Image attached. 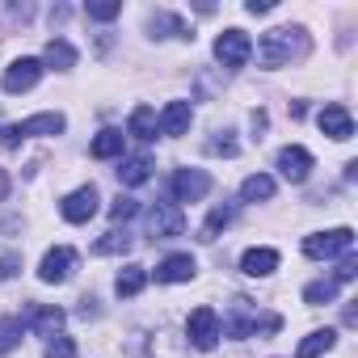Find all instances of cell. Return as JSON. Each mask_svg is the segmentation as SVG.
I'll return each mask as SVG.
<instances>
[{"label": "cell", "instance_id": "cell-35", "mask_svg": "<svg viewBox=\"0 0 358 358\" xmlns=\"http://www.w3.org/2000/svg\"><path fill=\"white\" fill-rule=\"evenodd\" d=\"M245 9H249V13L257 17V13H270V9H274V0H249V5H245Z\"/></svg>", "mask_w": 358, "mask_h": 358}, {"label": "cell", "instance_id": "cell-8", "mask_svg": "<svg viewBox=\"0 0 358 358\" xmlns=\"http://www.w3.org/2000/svg\"><path fill=\"white\" fill-rule=\"evenodd\" d=\"M186 337H190L194 350H215V341H220V316H215V308H194L190 320H186Z\"/></svg>", "mask_w": 358, "mask_h": 358}, {"label": "cell", "instance_id": "cell-10", "mask_svg": "<svg viewBox=\"0 0 358 358\" xmlns=\"http://www.w3.org/2000/svg\"><path fill=\"white\" fill-rule=\"evenodd\" d=\"M72 270H76V249L59 245V249H51V253L43 257L38 278H43V282H51V287H59V282H68V278H72Z\"/></svg>", "mask_w": 358, "mask_h": 358}, {"label": "cell", "instance_id": "cell-26", "mask_svg": "<svg viewBox=\"0 0 358 358\" xmlns=\"http://www.w3.org/2000/svg\"><path fill=\"white\" fill-rule=\"evenodd\" d=\"M22 345V320H13V316H0V358L5 354H13Z\"/></svg>", "mask_w": 358, "mask_h": 358}, {"label": "cell", "instance_id": "cell-11", "mask_svg": "<svg viewBox=\"0 0 358 358\" xmlns=\"http://www.w3.org/2000/svg\"><path fill=\"white\" fill-rule=\"evenodd\" d=\"M190 122H194V106H190V101H169V106L160 110V118H156V131L169 135V139H177V135L190 131Z\"/></svg>", "mask_w": 358, "mask_h": 358}, {"label": "cell", "instance_id": "cell-1", "mask_svg": "<svg viewBox=\"0 0 358 358\" xmlns=\"http://www.w3.org/2000/svg\"><path fill=\"white\" fill-rule=\"evenodd\" d=\"M282 329V316L274 312H262L253 299L236 295L228 303V316L220 320V337H232V341H245V337H266V333H278Z\"/></svg>", "mask_w": 358, "mask_h": 358}, {"label": "cell", "instance_id": "cell-28", "mask_svg": "<svg viewBox=\"0 0 358 358\" xmlns=\"http://www.w3.org/2000/svg\"><path fill=\"white\" fill-rule=\"evenodd\" d=\"M127 249H131V236L118 232V228H110V232L93 245V253H101V257H110V253H127Z\"/></svg>", "mask_w": 358, "mask_h": 358}, {"label": "cell", "instance_id": "cell-17", "mask_svg": "<svg viewBox=\"0 0 358 358\" xmlns=\"http://www.w3.org/2000/svg\"><path fill=\"white\" fill-rule=\"evenodd\" d=\"M241 270H245L249 278H270V274L278 270V253H274V249H249V253L241 257Z\"/></svg>", "mask_w": 358, "mask_h": 358}, {"label": "cell", "instance_id": "cell-13", "mask_svg": "<svg viewBox=\"0 0 358 358\" xmlns=\"http://www.w3.org/2000/svg\"><path fill=\"white\" fill-rule=\"evenodd\" d=\"M43 76V64L38 59H17L5 68V93H30Z\"/></svg>", "mask_w": 358, "mask_h": 358}, {"label": "cell", "instance_id": "cell-4", "mask_svg": "<svg viewBox=\"0 0 358 358\" xmlns=\"http://www.w3.org/2000/svg\"><path fill=\"white\" fill-rule=\"evenodd\" d=\"M354 245V228H333V232H312L303 236V253L324 262V257H337V253H350Z\"/></svg>", "mask_w": 358, "mask_h": 358}, {"label": "cell", "instance_id": "cell-30", "mask_svg": "<svg viewBox=\"0 0 358 358\" xmlns=\"http://www.w3.org/2000/svg\"><path fill=\"white\" fill-rule=\"evenodd\" d=\"M131 215H139V203H135V199H127V194H118V199L110 203V220H114V224H127Z\"/></svg>", "mask_w": 358, "mask_h": 358}, {"label": "cell", "instance_id": "cell-3", "mask_svg": "<svg viewBox=\"0 0 358 358\" xmlns=\"http://www.w3.org/2000/svg\"><path fill=\"white\" fill-rule=\"evenodd\" d=\"M64 127H68V118H64L59 110H47V114L26 118V122H9L5 131H0V143H5V148H17V143L30 139V135H59Z\"/></svg>", "mask_w": 358, "mask_h": 358}, {"label": "cell", "instance_id": "cell-19", "mask_svg": "<svg viewBox=\"0 0 358 358\" xmlns=\"http://www.w3.org/2000/svg\"><path fill=\"white\" fill-rule=\"evenodd\" d=\"M148 177H152V156H127L118 164V182L122 186H143Z\"/></svg>", "mask_w": 358, "mask_h": 358}, {"label": "cell", "instance_id": "cell-18", "mask_svg": "<svg viewBox=\"0 0 358 358\" xmlns=\"http://www.w3.org/2000/svg\"><path fill=\"white\" fill-rule=\"evenodd\" d=\"M43 64L55 68V72H68V68H76V47L68 38H51L47 51H43Z\"/></svg>", "mask_w": 358, "mask_h": 358}, {"label": "cell", "instance_id": "cell-27", "mask_svg": "<svg viewBox=\"0 0 358 358\" xmlns=\"http://www.w3.org/2000/svg\"><path fill=\"white\" fill-rule=\"evenodd\" d=\"M303 299H308L312 308H320V303H333V299H337V282H333V278L308 282V287H303Z\"/></svg>", "mask_w": 358, "mask_h": 358}, {"label": "cell", "instance_id": "cell-23", "mask_svg": "<svg viewBox=\"0 0 358 358\" xmlns=\"http://www.w3.org/2000/svg\"><path fill=\"white\" fill-rule=\"evenodd\" d=\"M122 139H127L122 131L106 127V131H97V139H93V148H89V152H93L97 160H114V156H122Z\"/></svg>", "mask_w": 358, "mask_h": 358}, {"label": "cell", "instance_id": "cell-33", "mask_svg": "<svg viewBox=\"0 0 358 358\" xmlns=\"http://www.w3.org/2000/svg\"><path fill=\"white\" fill-rule=\"evenodd\" d=\"M354 274H358V257H354V253H345V257H341V266H337V274H333V282H350Z\"/></svg>", "mask_w": 358, "mask_h": 358}, {"label": "cell", "instance_id": "cell-5", "mask_svg": "<svg viewBox=\"0 0 358 358\" xmlns=\"http://www.w3.org/2000/svg\"><path fill=\"white\" fill-rule=\"evenodd\" d=\"M186 232V215L177 203H156L148 211V236L152 241H169V236H182Z\"/></svg>", "mask_w": 358, "mask_h": 358}, {"label": "cell", "instance_id": "cell-12", "mask_svg": "<svg viewBox=\"0 0 358 358\" xmlns=\"http://www.w3.org/2000/svg\"><path fill=\"white\" fill-rule=\"evenodd\" d=\"M278 173L287 177V182H308V173H312V152L308 148H299V143H291V148H282L278 152Z\"/></svg>", "mask_w": 358, "mask_h": 358}, {"label": "cell", "instance_id": "cell-31", "mask_svg": "<svg viewBox=\"0 0 358 358\" xmlns=\"http://www.w3.org/2000/svg\"><path fill=\"white\" fill-rule=\"evenodd\" d=\"M47 358H76V341L72 337H64V333H55L51 341H47V350H43Z\"/></svg>", "mask_w": 358, "mask_h": 358}, {"label": "cell", "instance_id": "cell-25", "mask_svg": "<svg viewBox=\"0 0 358 358\" xmlns=\"http://www.w3.org/2000/svg\"><path fill=\"white\" fill-rule=\"evenodd\" d=\"M232 215H236V207L232 203H224V207H215L211 215H207V224H203V241H215L228 224H232Z\"/></svg>", "mask_w": 358, "mask_h": 358}, {"label": "cell", "instance_id": "cell-21", "mask_svg": "<svg viewBox=\"0 0 358 358\" xmlns=\"http://www.w3.org/2000/svg\"><path fill=\"white\" fill-rule=\"evenodd\" d=\"M143 287H148V270H143V266H122V270H118V278H114V291H118L122 299L139 295Z\"/></svg>", "mask_w": 358, "mask_h": 358}, {"label": "cell", "instance_id": "cell-6", "mask_svg": "<svg viewBox=\"0 0 358 358\" xmlns=\"http://www.w3.org/2000/svg\"><path fill=\"white\" fill-rule=\"evenodd\" d=\"M211 194V177L203 169H177L173 173V203H203Z\"/></svg>", "mask_w": 358, "mask_h": 358}, {"label": "cell", "instance_id": "cell-34", "mask_svg": "<svg viewBox=\"0 0 358 358\" xmlns=\"http://www.w3.org/2000/svg\"><path fill=\"white\" fill-rule=\"evenodd\" d=\"M211 152H215V156H236L241 148H236V139L224 131V139H211Z\"/></svg>", "mask_w": 358, "mask_h": 358}, {"label": "cell", "instance_id": "cell-20", "mask_svg": "<svg viewBox=\"0 0 358 358\" xmlns=\"http://www.w3.org/2000/svg\"><path fill=\"white\" fill-rule=\"evenodd\" d=\"M333 345H337V333H333V329H316V333H308V337L299 341L295 358H320V354H329Z\"/></svg>", "mask_w": 358, "mask_h": 358}, {"label": "cell", "instance_id": "cell-29", "mask_svg": "<svg viewBox=\"0 0 358 358\" xmlns=\"http://www.w3.org/2000/svg\"><path fill=\"white\" fill-rule=\"evenodd\" d=\"M93 22H114L118 13H122V5H118V0H93V5L85 9Z\"/></svg>", "mask_w": 358, "mask_h": 358}, {"label": "cell", "instance_id": "cell-22", "mask_svg": "<svg viewBox=\"0 0 358 358\" xmlns=\"http://www.w3.org/2000/svg\"><path fill=\"white\" fill-rule=\"evenodd\" d=\"M127 135H135V139H156V110H152V106H135V110H131V122H127Z\"/></svg>", "mask_w": 358, "mask_h": 358}, {"label": "cell", "instance_id": "cell-16", "mask_svg": "<svg viewBox=\"0 0 358 358\" xmlns=\"http://www.w3.org/2000/svg\"><path fill=\"white\" fill-rule=\"evenodd\" d=\"M194 274H199V262L190 253H173L156 266V282H190Z\"/></svg>", "mask_w": 358, "mask_h": 358}, {"label": "cell", "instance_id": "cell-9", "mask_svg": "<svg viewBox=\"0 0 358 358\" xmlns=\"http://www.w3.org/2000/svg\"><path fill=\"white\" fill-rule=\"evenodd\" d=\"M97 186H80V190H72L64 203H59V211H64V220L68 224H89L93 215H97Z\"/></svg>", "mask_w": 358, "mask_h": 358}, {"label": "cell", "instance_id": "cell-7", "mask_svg": "<svg viewBox=\"0 0 358 358\" xmlns=\"http://www.w3.org/2000/svg\"><path fill=\"white\" fill-rule=\"evenodd\" d=\"M249 55H253V38H249L245 30H224V34L215 38V59H220L224 68H245Z\"/></svg>", "mask_w": 358, "mask_h": 358}, {"label": "cell", "instance_id": "cell-24", "mask_svg": "<svg viewBox=\"0 0 358 358\" xmlns=\"http://www.w3.org/2000/svg\"><path fill=\"white\" fill-rule=\"evenodd\" d=\"M241 199H245V203H266V199H274V177H266V173H253V177H245Z\"/></svg>", "mask_w": 358, "mask_h": 358}, {"label": "cell", "instance_id": "cell-14", "mask_svg": "<svg viewBox=\"0 0 358 358\" xmlns=\"http://www.w3.org/2000/svg\"><path fill=\"white\" fill-rule=\"evenodd\" d=\"M64 308H47V303H34L30 312H26V320H22V329H34L38 337H55L59 329H64Z\"/></svg>", "mask_w": 358, "mask_h": 358}, {"label": "cell", "instance_id": "cell-2", "mask_svg": "<svg viewBox=\"0 0 358 358\" xmlns=\"http://www.w3.org/2000/svg\"><path fill=\"white\" fill-rule=\"evenodd\" d=\"M299 55H308V34L299 26H278V30L262 34V43H257V64L262 68H282Z\"/></svg>", "mask_w": 358, "mask_h": 358}, {"label": "cell", "instance_id": "cell-32", "mask_svg": "<svg viewBox=\"0 0 358 358\" xmlns=\"http://www.w3.org/2000/svg\"><path fill=\"white\" fill-rule=\"evenodd\" d=\"M17 270H22V253H0V282L13 278Z\"/></svg>", "mask_w": 358, "mask_h": 358}, {"label": "cell", "instance_id": "cell-15", "mask_svg": "<svg viewBox=\"0 0 358 358\" xmlns=\"http://www.w3.org/2000/svg\"><path fill=\"white\" fill-rule=\"evenodd\" d=\"M316 122H320V131H324L329 139H350V135H354V118H350V110H345L341 101H329Z\"/></svg>", "mask_w": 358, "mask_h": 358}, {"label": "cell", "instance_id": "cell-36", "mask_svg": "<svg viewBox=\"0 0 358 358\" xmlns=\"http://www.w3.org/2000/svg\"><path fill=\"white\" fill-rule=\"evenodd\" d=\"M5 194H9V173L0 169V203H5Z\"/></svg>", "mask_w": 358, "mask_h": 358}]
</instances>
